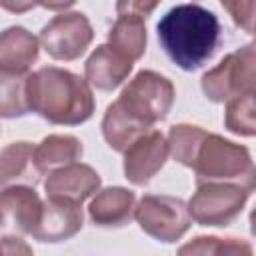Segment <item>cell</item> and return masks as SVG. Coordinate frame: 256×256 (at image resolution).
I'll list each match as a JSON object with an SVG mask.
<instances>
[{"mask_svg": "<svg viewBox=\"0 0 256 256\" xmlns=\"http://www.w3.org/2000/svg\"><path fill=\"white\" fill-rule=\"evenodd\" d=\"M160 46L182 70L202 68L220 44V22L214 12L198 4H178L156 24Z\"/></svg>", "mask_w": 256, "mask_h": 256, "instance_id": "cell-1", "label": "cell"}, {"mask_svg": "<svg viewBox=\"0 0 256 256\" xmlns=\"http://www.w3.org/2000/svg\"><path fill=\"white\" fill-rule=\"evenodd\" d=\"M30 112L58 126H78L92 118L96 102L92 86L78 74L44 66L26 78Z\"/></svg>", "mask_w": 256, "mask_h": 256, "instance_id": "cell-2", "label": "cell"}, {"mask_svg": "<svg viewBox=\"0 0 256 256\" xmlns=\"http://www.w3.org/2000/svg\"><path fill=\"white\" fill-rule=\"evenodd\" d=\"M190 168L196 172V182H238L254 190V164L248 148L220 134H204Z\"/></svg>", "mask_w": 256, "mask_h": 256, "instance_id": "cell-3", "label": "cell"}, {"mask_svg": "<svg viewBox=\"0 0 256 256\" xmlns=\"http://www.w3.org/2000/svg\"><path fill=\"white\" fill-rule=\"evenodd\" d=\"M174 98V84L166 76L154 70H140L120 92L118 104L136 120L152 128L156 122L168 116Z\"/></svg>", "mask_w": 256, "mask_h": 256, "instance_id": "cell-4", "label": "cell"}, {"mask_svg": "<svg viewBox=\"0 0 256 256\" xmlns=\"http://www.w3.org/2000/svg\"><path fill=\"white\" fill-rule=\"evenodd\" d=\"M252 190L238 182H196L188 212L200 226H228L244 210Z\"/></svg>", "mask_w": 256, "mask_h": 256, "instance_id": "cell-5", "label": "cell"}, {"mask_svg": "<svg viewBox=\"0 0 256 256\" xmlns=\"http://www.w3.org/2000/svg\"><path fill=\"white\" fill-rule=\"evenodd\" d=\"M134 220L138 222L142 232L164 244L180 240L192 224L188 204L182 198L166 194L142 196L134 208Z\"/></svg>", "mask_w": 256, "mask_h": 256, "instance_id": "cell-6", "label": "cell"}, {"mask_svg": "<svg viewBox=\"0 0 256 256\" xmlns=\"http://www.w3.org/2000/svg\"><path fill=\"white\" fill-rule=\"evenodd\" d=\"M200 84L204 96L216 104L254 92V44L224 56L202 76Z\"/></svg>", "mask_w": 256, "mask_h": 256, "instance_id": "cell-7", "label": "cell"}, {"mask_svg": "<svg viewBox=\"0 0 256 256\" xmlns=\"http://www.w3.org/2000/svg\"><path fill=\"white\" fill-rule=\"evenodd\" d=\"M94 38L90 20L82 12H66L54 16L40 32L38 40L46 54L54 60H76L80 58Z\"/></svg>", "mask_w": 256, "mask_h": 256, "instance_id": "cell-8", "label": "cell"}, {"mask_svg": "<svg viewBox=\"0 0 256 256\" xmlns=\"http://www.w3.org/2000/svg\"><path fill=\"white\" fill-rule=\"evenodd\" d=\"M168 142L160 130L150 128L124 150V176L134 186H146L166 164Z\"/></svg>", "mask_w": 256, "mask_h": 256, "instance_id": "cell-9", "label": "cell"}, {"mask_svg": "<svg viewBox=\"0 0 256 256\" xmlns=\"http://www.w3.org/2000/svg\"><path fill=\"white\" fill-rule=\"evenodd\" d=\"M42 212V198L30 184H12L0 190V230L8 234L34 232Z\"/></svg>", "mask_w": 256, "mask_h": 256, "instance_id": "cell-10", "label": "cell"}, {"mask_svg": "<svg viewBox=\"0 0 256 256\" xmlns=\"http://www.w3.org/2000/svg\"><path fill=\"white\" fill-rule=\"evenodd\" d=\"M82 224H84L82 202L46 196V202H42V212L32 232V238L40 242H50V244L64 242L76 236L82 230Z\"/></svg>", "mask_w": 256, "mask_h": 256, "instance_id": "cell-11", "label": "cell"}, {"mask_svg": "<svg viewBox=\"0 0 256 256\" xmlns=\"http://www.w3.org/2000/svg\"><path fill=\"white\" fill-rule=\"evenodd\" d=\"M100 184H102L100 174L92 166L82 162H72L48 172V178L44 180V190L46 196L84 202L100 188Z\"/></svg>", "mask_w": 256, "mask_h": 256, "instance_id": "cell-12", "label": "cell"}, {"mask_svg": "<svg viewBox=\"0 0 256 256\" xmlns=\"http://www.w3.org/2000/svg\"><path fill=\"white\" fill-rule=\"evenodd\" d=\"M132 66L134 62L110 44H100L84 64V80L96 90L112 92L130 76Z\"/></svg>", "mask_w": 256, "mask_h": 256, "instance_id": "cell-13", "label": "cell"}, {"mask_svg": "<svg viewBox=\"0 0 256 256\" xmlns=\"http://www.w3.org/2000/svg\"><path fill=\"white\" fill-rule=\"evenodd\" d=\"M134 208L136 196L132 190L122 186L98 188L88 204V216L100 228H120L134 218Z\"/></svg>", "mask_w": 256, "mask_h": 256, "instance_id": "cell-14", "label": "cell"}, {"mask_svg": "<svg viewBox=\"0 0 256 256\" xmlns=\"http://www.w3.org/2000/svg\"><path fill=\"white\" fill-rule=\"evenodd\" d=\"M40 40L22 26H10L0 32V72L28 74L38 60Z\"/></svg>", "mask_w": 256, "mask_h": 256, "instance_id": "cell-15", "label": "cell"}, {"mask_svg": "<svg viewBox=\"0 0 256 256\" xmlns=\"http://www.w3.org/2000/svg\"><path fill=\"white\" fill-rule=\"evenodd\" d=\"M34 144L12 142L0 150V186L38 184L40 170L34 160Z\"/></svg>", "mask_w": 256, "mask_h": 256, "instance_id": "cell-16", "label": "cell"}, {"mask_svg": "<svg viewBox=\"0 0 256 256\" xmlns=\"http://www.w3.org/2000/svg\"><path fill=\"white\" fill-rule=\"evenodd\" d=\"M150 126L142 124L140 120H136L130 112H126L118 100H114L102 118V136L106 140V144L116 150V152H124L138 136H142L144 132H148Z\"/></svg>", "mask_w": 256, "mask_h": 256, "instance_id": "cell-17", "label": "cell"}, {"mask_svg": "<svg viewBox=\"0 0 256 256\" xmlns=\"http://www.w3.org/2000/svg\"><path fill=\"white\" fill-rule=\"evenodd\" d=\"M82 142L72 134H50L34 148V160L40 174L52 172L82 158Z\"/></svg>", "mask_w": 256, "mask_h": 256, "instance_id": "cell-18", "label": "cell"}, {"mask_svg": "<svg viewBox=\"0 0 256 256\" xmlns=\"http://www.w3.org/2000/svg\"><path fill=\"white\" fill-rule=\"evenodd\" d=\"M146 26L142 18L136 16H118L108 32V44L130 58L132 62L140 60L146 52Z\"/></svg>", "mask_w": 256, "mask_h": 256, "instance_id": "cell-19", "label": "cell"}, {"mask_svg": "<svg viewBox=\"0 0 256 256\" xmlns=\"http://www.w3.org/2000/svg\"><path fill=\"white\" fill-rule=\"evenodd\" d=\"M26 78L28 74L0 72V118H20L30 114Z\"/></svg>", "mask_w": 256, "mask_h": 256, "instance_id": "cell-20", "label": "cell"}, {"mask_svg": "<svg viewBox=\"0 0 256 256\" xmlns=\"http://www.w3.org/2000/svg\"><path fill=\"white\" fill-rule=\"evenodd\" d=\"M206 130L194 124H174L168 132V154L182 166L190 168L194 154L198 150L200 140L204 138Z\"/></svg>", "mask_w": 256, "mask_h": 256, "instance_id": "cell-21", "label": "cell"}, {"mask_svg": "<svg viewBox=\"0 0 256 256\" xmlns=\"http://www.w3.org/2000/svg\"><path fill=\"white\" fill-rule=\"evenodd\" d=\"M224 126L232 134L238 136H254L256 134V120H254V92L236 96L226 102Z\"/></svg>", "mask_w": 256, "mask_h": 256, "instance_id": "cell-22", "label": "cell"}, {"mask_svg": "<svg viewBox=\"0 0 256 256\" xmlns=\"http://www.w3.org/2000/svg\"><path fill=\"white\" fill-rule=\"evenodd\" d=\"M180 254H252V246L238 238L198 236L178 248Z\"/></svg>", "mask_w": 256, "mask_h": 256, "instance_id": "cell-23", "label": "cell"}, {"mask_svg": "<svg viewBox=\"0 0 256 256\" xmlns=\"http://www.w3.org/2000/svg\"><path fill=\"white\" fill-rule=\"evenodd\" d=\"M220 4L238 28L246 34L254 32V0H220Z\"/></svg>", "mask_w": 256, "mask_h": 256, "instance_id": "cell-24", "label": "cell"}, {"mask_svg": "<svg viewBox=\"0 0 256 256\" xmlns=\"http://www.w3.org/2000/svg\"><path fill=\"white\" fill-rule=\"evenodd\" d=\"M160 0H116V14L118 16H136L146 20Z\"/></svg>", "mask_w": 256, "mask_h": 256, "instance_id": "cell-25", "label": "cell"}, {"mask_svg": "<svg viewBox=\"0 0 256 256\" xmlns=\"http://www.w3.org/2000/svg\"><path fill=\"white\" fill-rule=\"evenodd\" d=\"M0 254H32V248L16 234L0 238Z\"/></svg>", "mask_w": 256, "mask_h": 256, "instance_id": "cell-26", "label": "cell"}, {"mask_svg": "<svg viewBox=\"0 0 256 256\" xmlns=\"http://www.w3.org/2000/svg\"><path fill=\"white\" fill-rule=\"evenodd\" d=\"M40 4V0H0V8H4L6 12L12 14H24L32 8H36Z\"/></svg>", "mask_w": 256, "mask_h": 256, "instance_id": "cell-27", "label": "cell"}, {"mask_svg": "<svg viewBox=\"0 0 256 256\" xmlns=\"http://www.w3.org/2000/svg\"><path fill=\"white\" fill-rule=\"evenodd\" d=\"M74 4L76 0H40V6H44L46 10H66Z\"/></svg>", "mask_w": 256, "mask_h": 256, "instance_id": "cell-28", "label": "cell"}]
</instances>
